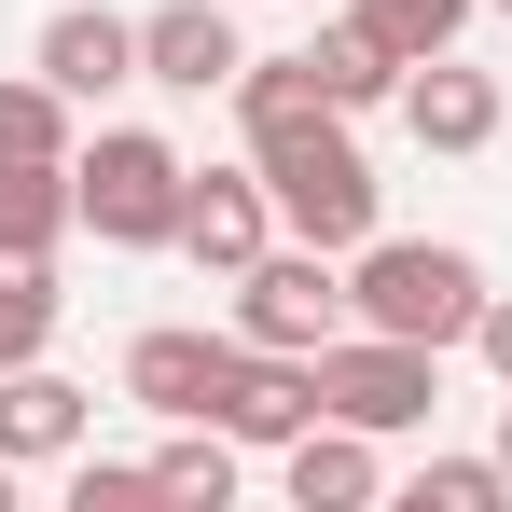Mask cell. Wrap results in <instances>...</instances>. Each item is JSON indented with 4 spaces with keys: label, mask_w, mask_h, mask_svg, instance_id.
Instances as JSON below:
<instances>
[{
    "label": "cell",
    "mask_w": 512,
    "mask_h": 512,
    "mask_svg": "<svg viewBox=\"0 0 512 512\" xmlns=\"http://www.w3.org/2000/svg\"><path fill=\"white\" fill-rule=\"evenodd\" d=\"M346 319H360V333H402V346H471L485 263L443 250V236H360V250H346Z\"/></svg>",
    "instance_id": "obj_1"
},
{
    "label": "cell",
    "mask_w": 512,
    "mask_h": 512,
    "mask_svg": "<svg viewBox=\"0 0 512 512\" xmlns=\"http://www.w3.org/2000/svg\"><path fill=\"white\" fill-rule=\"evenodd\" d=\"M250 167H263V194H277V222H291V236H319V250H360V236H374V208H388V180L360 167L346 111H291V125H263Z\"/></svg>",
    "instance_id": "obj_2"
},
{
    "label": "cell",
    "mask_w": 512,
    "mask_h": 512,
    "mask_svg": "<svg viewBox=\"0 0 512 512\" xmlns=\"http://www.w3.org/2000/svg\"><path fill=\"white\" fill-rule=\"evenodd\" d=\"M70 180H84V222H97V250H180L194 167H180L153 125H97L84 153H70Z\"/></svg>",
    "instance_id": "obj_3"
},
{
    "label": "cell",
    "mask_w": 512,
    "mask_h": 512,
    "mask_svg": "<svg viewBox=\"0 0 512 512\" xmlns=\"http://www.w3.org/2000/svg\"><path fill=\"white\" fill-rule=\"evenodd\" d=\"M429 402H443V346H402V333H360L346 319L333 346H319V416H346V429H429Z\"/></svg>",
    "instance_id": "obj_4"
},
{
    "label": "cell",
    "mask_w": 512,
    "mask_h": 512,
    "mask_svg": "<svg viewBox=\"0 0 512 512\" xmlns=\"http://www.w3.org/2000/svg\"><path fill=\"white\" fill-rule=\"evenodd\" d=\"M236 333H250V346H291V360H319V346L346 333V250H319V236L263 250L250 277H236Z\"/></svg>",
    "instance_id": "obj_5"
},
{
    "label": "cell",
    "mask_w": 512,
    "mask_h": 512,
    "mask_svg": "<svg viewBox=\"0 0 512 512\" xmlns=\"http://www.w3.org/2000/svg\"><path fill=\"white\" fill-rule=\"evenodd\" d=\"M208 429H236V443H305L319 429V360H291V346H250L222 360V388H208Z\"/></svg>",
    "instance_id": "obj_6"
},
{
    "label": "cell",
    "mask_w": 512,
    "mask_h": 512,
    "mask_svg": "<svg viewBox=\"0 0 512 512\" xmlns=\"http://www.w3.org/2000/svg\"><path fill=\"white\" fill-rule=\"evenodd\" d=\"M236 70H250V42H236V14H222V0H167V14H139V84L222 97Z\"/></svg>",
    "instance_id": "obj_7"
},
{
    "label": "cell",
    "mask_w": 512,
    "mask_h": 512,
    "mask_svg": "<svg viewBox=\"0 0 512 512\" xmlns=\"http://www.w3.org/2000/svg\"><path fill=\"white\" fill-rule=\"evenodd\" d=\"M180 250L208 263V277H250V263L277 250V194H263V167H194V208H180Z\"/></svg>",
    "instance_id": "obj_8"
},
{
    "label": "cell",
    "mask_w": 512,
    "mask_h": 512,
    "mask_svg": "<svg viewBox=\"0 0 512 512\" xmlns=\"http://www.w3.org/2000/svg\"><path fill=\"white\" fill-rule=\"evenodd\" d=\"M42 84L70 97H111V84H139V14H111V0H70V14H42V56H28Z\"/></svg>",
    "instance_id": "obj_9"
},
{
    "label": "cell",
    "mask_w": 512,
    "mask_h": 512,
    "mask_svg": "<svg viewBox=\"0 0 512 512\" xmlns=\"http://www.w3.org/2000/svg\"><path fill=\"white\" fill-rule=\"evenodd\" d=\"M84 429H97V388H70L56 360H14V374H0V457H14V471L84 457Z\"/></svg>",
    "instance_id": "obj_10"
},
{
    "label": "cell",
    "mask_w": 512,
    "mask_h": 512,
    "mask_svg": "<svg viewBox=\"0 0 512 512\" xmlns=\"http://www.w3.org/2000/svg\"><path fill=\"white\" fill-rule=\"evenodd\" d=\"M499 111H512V97L485 84L471 56H429V70H402V125H416L429 153H485V139H499Z\"/></svg>",
    "instance_id": "obj_11"
},
{
    "label": "cell",
    "mask_w": 512,
    "mask_h": 512,
    "mask_svg": "<svg viewBox=\"0 0 512 512\" xmlns=\"http://www.w3.org/2000/svg\"><path fill=\"white\" fill-rule=\"evenodd\" d=\"M84 222V180L70 153H0V250L14 263H56V236Z\"/></svg>",
    "instance_id": "obj_12"
},
{
    "label": "cell",
    "mask_w": 512,
    "mask_h": 512,
    "mask_svg": "<svg viewBox=\"0 0 512 512\" xmlns=\"http://www.w3.org/2000/svg\"><path fill=\"white\" fill-rule=\"evenodd\" d=\"M222 360H236V333H139L125 346V402H153V416H208V388H222Z\"/></svg>",
    "instance_id": "obj_13"
},
{
    "label": "cell",
    "mask_w": 512,
    "mask_h": 512,
    "mask_svg": "<svg viewBox=\"0 0 512 512\" xmlns=\"http://www.w3.org/2000/svg\"><path fill=\"white\" fill-rule=\"evenodd\" d=\"M277 471H291V499L305 512H360L388 471H374V429H346V416H319L305 443H277Z\"/></svg>",
    "instance_id": "obj_14"
},
{
    "label": "cell",
    "mask_w": 512,
    "mask_h": 512,
    "mask_svg": "<svg viewBox=\"0 0 512 512\" xmlns=\"http://www.w3.org/2000/svg\"><path fill=\"white\" fill-rule=\"evenodd\" d=\"M305 70H319V97H333V111H374V97H402V56H388V42H374L360 14L305 42Z\"/></svg>",
    "instance_id": "obj_15"
},
{
    "label": "cell",
    "mask_w": 512,
    "mask_h": 512,
    "mask_svg": "<svg viewBox=\"0 0 512 512\" xmlns=\"http://www.w3.org/2000/svg\"><path fill=\"white\" fill-rule=\"evenodd\" d=\"M56 319H70L56 263H14V250H0V374H14V360H42V346H56Z\"/></svg>",
    "instance_id": "obj_16"
},
{
    "label": "cell",
    "mask_w": 512,
    "mask_h": 512,
    "mask_svg": "<svg viewBox=\"0 0 512 512\" xmlns=\"http://www.w3.org/2000/svg\"><path fill=\"white\" fill-rule=\"evenodd\" d=\"M402 70H429V56H457V28H471V0H346Z\"/></svg>",
    "instance_id": "obj_17"
},
{
    "label": "cell",
    "mask_w": 512,
    "mask_h": 512,
    "mask_svg": "<svg viewBox=\"0 0 512 512\" xmlns=\"http://www.w3.org/2000/svg\"><path fill=\"white\" fill-rule=\"evenodd\" d=\"M236 457H250L236 429H194V416H180V429H167V457H153V485H167V499H208V512H222V499H236Z\"/></svg>",
    "instance_id": "obj_18"
},
{
    "label": "cell",
    "mask_w": 512,
    "mask_h": 512,
    "mask_svg": "<svg viewBox=\"0 0 512 512\" xmlns=\"http://www.w3.org/2000/svg\"><path fill=\"white\" fill-rule=\"evenodd\" d=\"M0 153H84V139H70V97L42 84V70L0 84Z\"/></svg>",
    "instance_id": "obj_19"
},
{
    "label": "cell",
    "mask_w": 512,
    "mask_h": 512,
    "mask_svg": "<svg viewBox=\"0 0 512 512\" xmlns=\"http://www.w3.org/2000/svg\"><path fill=\"white\" fill-rule=\"evenodd\" d=\"M499 499H512L499 457H429L416 471V512H499Z\"/></svg>",
    "instance_id": "obj_20"
},
{
    "label": "cell",
    "mask_w": 512,
    "mask_h": 512,
    "mask_svg": "<svg viewBox=\"0 0 512 512\" xmlns=\"http://www.w3.org/2000/svg\"><path fill=\"white\" fill-rule=\"evenodd\" d=\"M139 499H167V485L125 471V457H84V471H70V512H139Z\"/></svg>",
    "instance_id": "obj_21"
},
{
    "label": "cell",
    "mask_w": 512,
    "mask_h": 512,
    "mask_svg": "<svg viewBox=\"0 0 512 512\" xmlns=\"http://www.w3.org/2000/svg\"><path fill=\"white\" fill-rule=\"evenodd\" d=\"M471 346H485V374L512 388V291H485V319H471Z\"/></svg>",
    "instance_id": "obj_22"
},
{
    "label": "cell",
    "mask_w": 512,
    "mask_h": 512,
    "mask_svg": "<svg viewBox=\"0 0 512 512\" xmlns=\"http://www.w3.org/2000/svg\"><path fill=\"white\" fill-rule=\"evenodd\" d=\"M499 471H512V402H499Z\"/></svg>",
    "instance_id": "obj_23"
},
{
    "label": "cell",
    "mask_w": 512,
    "mask_h": 512,
    "mask_svg": "<svg viewBox=\"0 0 512 512\" xmlns=\"http://www.w3.org/2000/svg\"><path fill=\"white\" fill-rule=\"evenodd\" d=\"M0 512H14V457H0Z\"/></svg>",
    "instance_id": "obj_24"
},
{
    "label": "cell",
    "mask_w": 512,
    "mask_h": 512,
    "mask_svg": "<svg viewBox=\"0 0 512 512\" xmlns=\"http://www.w3.org/2000/svg\"><path fill=\"white\" fill-rule=\"evenodd\" d=\"M499 14H512V0H499Z\"/></svg>",
    "instance_id": "obj_25"
}]
</instances>
